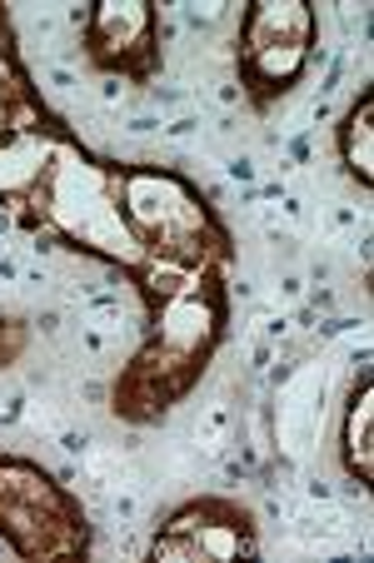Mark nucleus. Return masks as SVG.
Here are the masks:
<instances>
[{"mask_svg":"<svg viewBox=\"0 0 374 563\" xmlns=\"http://www.w3.org/2000/svg\"><path fill=\"white\" fill-rule=\"evenodd\" d=\"M370 384L354 394V409H350V424H344V444H350V468L360 478H370Z\"/></svg>","mask_w":374,"mask_h":563,"instance_id":"nucleus-1","label":"nucleus"},{"mask_svg":"<svg viewBox=\"0 0 374 563\" xmlns=\"http://www.w3.org/2000/svg\"><path fill=\"white\" fill-rule=\"evenodd\" d=\"M344 159L360 180H370V100H360V110L350 115V130H344Z\"/></svg>","mask_w":374,"mask_h":563,"instance_id":"nucleus-2","label":"nucleus"}]
</instances>
